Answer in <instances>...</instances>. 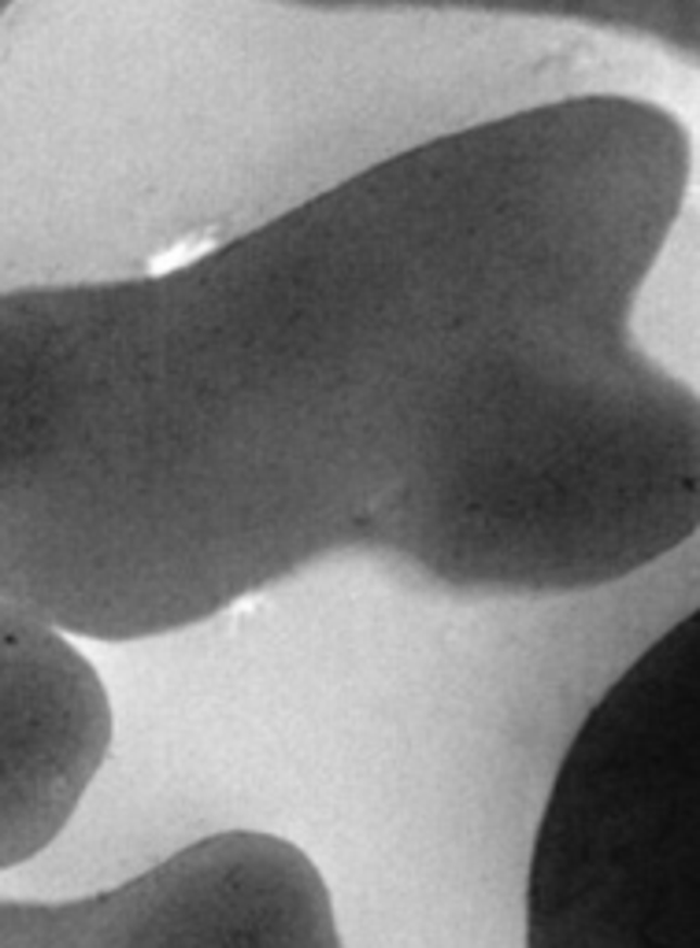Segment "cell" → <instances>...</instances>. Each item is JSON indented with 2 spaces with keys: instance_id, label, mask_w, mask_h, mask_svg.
I'll return each instance as SVG.
<instances>
[{
  "instance_id": "1",
  "label": "cell",
  "mask_w": 700,
  "mask_h": 948,
  "mask_svg": "<svg viewBox=\"0 0 700 948\" xmlns=\"http://www.w3.org/2000/svg\"><path fill=\"white\" fill-rule=\"evenodd\" d=\"M689 182L671 108L578 93L156 275L4 289L0 597L119 645L330 559L523 601L671 556L700 396L634 315Z\"/></svg>"
},
{
  "instance_id": "2",
  "label": "cell",
  "mask_w": 700,
  "mask_h": 948,
  "mask_svg": "<svg viewBox=\"0 0 700 948\" xmlns=\"http://www.w3.org/2000/svg\"><path fill=\"white\" fill-rule=\"evenodd\" d=\"M700 611L574 730L526 867V948H697Z\"/></svg>"
},
{
  "instance_id": "3",
  "label": "cell",
  "mask_w": 700,
  "mask_h": 948,
  "mask_svg": "<svg viewBox=\"0 0 700 948\" xmlns=\"http://www.w3.org/2000/svg\"><path fill=\"white\" fill-rule=\"evenodd\" d=\"M0 948H348L308 852L271 830H215L82 897H0Z\"/></svg>"
},
{
  "instance_id": "5",
  "label": "cell",
  "mask_w": 700,
  "mask_h": 948,
  "mask_svg": "<svg viewBox=\"0 0 700 948\" xmlns=\"http://www.w3.org/2000/svg\"><path fill=\"white\" fill-rule=\"evenodd\" d=\"M316 12H385V8H453V12H500L604 26L619 34H641L660 45L697 56V0H278Z\"/></svg>"
},
{
  "instance_id": "4",
  "label": "cell",
  "mask_w": 700,
  "mask_h": 948,
  "mask_svg": "<svg viewBox=\"0 0 700 948\" xmlns=\"http://www.w3.org/2000/svg\"><path fill=\"white\" fill-rule=\"evenodd\" d=\"M115 708L64 630L0 597V871L44 852L107 763Z\"/></svg>"
},
{
  "instance_id": "6",
  "label": "cell",
  "mask_w": 700,
  "mask_h": 948,
  "mask_svg": "<svg viewBox=\"0 0 700 948\" xmlns=\"http://www.w3.org/2000/svg\"><path fill=\"white\" fill-rule=\"evenodd\" d=\"M12 4H15V0H0V15H4V12H8V8H12Z\"/></svg>"
}]
</instances>
